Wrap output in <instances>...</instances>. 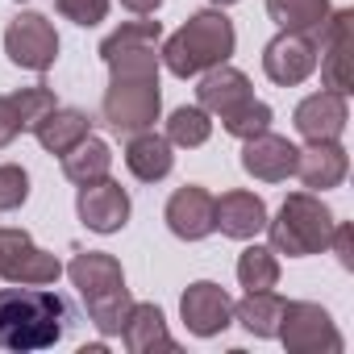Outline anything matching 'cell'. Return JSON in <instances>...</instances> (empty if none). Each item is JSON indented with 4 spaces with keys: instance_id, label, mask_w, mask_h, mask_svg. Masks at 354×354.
<instances>
[{
    "instance_id": "obj_19",
    "label": "cell",
    "mask_w": 354,
    "mask_h": 354,
    "mask_svg": "<svg viewBox=\"0 0 354 354\" xmlns=\"http://www.w3.org/2000/svg\"><path fill=\"white\" fill-rule=\"evenodd\" d=\"M171 150L175 146L167 142V133H154V129L129 133V142H125V167H129L133 180L158 184V180H167L171 167H175V154Z\"/></svg>"
},
{
    "instance_id": "obj_7",
    "label": "cell",
    "mask_w": 354,
    "mask_h": 354,
    "mask_svg": "<svg viewBox=\"0 0 354 354\" xmlns=\"http://www.w3.org/2000/svg\"><path fill=\"white\" fill-rule=\"evenodd\" d=\"M63 275V263L34 246V238L26 230H13V225H0V279L9 283H34V288H50L55 279Z\"/></svg>"
},
{
    "instance_id": "obj_4",
    "label": "cell",
    "mask_w": 354,
    "mask_h": 354,
    "mask_svg": "<svg viewBox=\"0 0 354 354\" xmlns=\"http://www.w3.org/2000/svg\"><path fill=\"white\" fill-rule=\"evenodd\" d=\"M67 275H71V283H75V292H80L88 317H92V325H96L104 337L121 333L125 313H129V304H133V296H129V288H125L121 263H117L113 254H104V250H80V254L67 263Z\"/></svg>"
},
{
    "instance_id": "obj_2",
    "label": "cell",
    "mask_w": 354,
    "mask_h": 354,
    "mask_svg": "<svg viewBox=\"0 0 354 354\" xmlns=\"http://www.w3.org/2000/svg\"><path fill=\"white\" fill-rule=\"evenodd\" d=\"M71 325V308L59 292L13 283L0 288V346L5 350H46Z\"/></svg>"
},
{
    "instance_id": "obj_11",
    "label": "cell",
    "mask_w": 354,
    "mask_h": 354,
    "mask_svg": "<svg viewBox=\"0 0 354 354\" xmlns=\"http://www.w3.org/2000/svg\"><path fill=\"white\" fill-rule=\"evenodd\" d=\"M180 317H184L188 333L217 337V333H225L234 325V296L221 283H213V279H196L180 296Z\"/></svg>"
},
{
    "instance_id": "obj_16",
    "label": "cell",
    "mask_w": 354,
    "mask_h": 354,
    "mask_svg": "<svg viewBox=\"0 0 354 354\" xmlns=\"http://www.w3.org/2000/svg\"><path fill=\"white\" fill-rule=\"evenodd\" d=\"M350 171V158H346V146L342 138L333 142H308L300 154H296V180L308 188V192H325V188H337Z\"/></svg>"
},
{
    "instance_id": "obj_30",
    "label": "cell",
    "mask_w": 354,
    "mask_h": 354,
    "mask_svg": "<svg viewBox=\"0 0 354 354\" xmlns=\"http://www.w3.org/2000/svg\"><path fill=\"white\" fill-rule=\"evenodd\" d=\"M55 9H59L67 21L92 30V26H100V21L109 17V0H55Z\"/></svg>"
},
{
    "instance_id": "obj_3",
    "label": "cell",
    "mask_w": 354,
    "mask_h": 354,
    "mask_svg": "<svg viewBox=\"0 0 354 354\" xmlns=\"http://www.w3.org/2000/svg\"><path fill=\"white\" fill-rule=\"evenodd\" d=\"M234 46H238L234 21H230L221 9H201V13H192L180 30H175V34L162 42L158 59L167 63L171 75L192 80V75H205L209 67L230 63Z\"/></svg>"
},
{
    "instance_id": "obj_6",
    "label": "cell",
    "mask_w": 354,
    "mask_h": 354,
    "mask_svg": "<svg viewBox=\"0 0 354 354\" xmlns=\"http://www.w3.org/2000/svg\"><path fill=\"white\" fill-rule=\"evenodd\" d=\"M279 342L292 354H342V333L329 317V308L313 300H288L283 321H279Z\"/></svg>"
},
{
    "instance_id": "obj_1",
    "label": "cell",
    "mask_w": 354,
    "mask_h": 354,
    "mask_svg": "<svg viewBox=\"0 0 354 354\" xmlns=\"http://www.w3.org/2000/svg\"><path fill=\"white\" fill-rule=\"evenodd\" d=\"M158 21H125L100 42V59L109 67V88L100 100V121L117 133H142L154 129L162 92H158Z\"/></svg>"
},
{
    "instance_id": "obj_17",
    "label": "cell",
    "mask_w": 354,
    "mask_h": 354,
    "mask_svg": "<svg viewBox=\"0 0 354 354\" xmlns=\"http://www.w3.org/2000/svg\"><path fill=\"white\" fill-rule=\"evenodd\" d=\"M196 100H201V109H205L209 117H221V121H225L230 113H238L242 104L254 100V88H250V80H246L238 67L221 63V67H209V71L201 75Z\"/></svg>"
},
{
    "instance_id": "obj_12",
    "label": "cell",
    "mask_w": 354,
    "mask_h": 354,
    "mask_svg": "<svg viewBox=\"0 0 354 354\" xmlns=\"http://www.w3.org/2000/svg\"><path fill=\"white\" fill-rule=\"evenodd\" d=\"M129 192L117 184V180H92V184H80V196H75V213L80 221L92 230V234H117L125 230L129 221Z\"/></svg>"
},
{
    "instance_id": "obj_5",
    "label": "cell",
    "mask_w": 354,
    "mask_h": 354,
    "mask_svg": "<svg viewBox=\"0 0 354 354\" xmlns=\"http://www.w3.org/2000/svg\"><path fill=\"white\" fill-rule=\"evenodd\" d=\"M333 213L329 205L317 196V192H292L275 221L267 217V238H271V250L275 254H288V259H308V254H321L329 250V234H333Z\"/></svg>"
},
{
    "instance_id": "obj_22",
    "label": "cell",
    "mask_w": 354,
    "mask_h": 354,
    "mask_svg": "<svg viewBox=\"0 0 354 354\" xmlns=\"http://www.w3.org/2000/svg\"><path fill=\"white\" fill-rule=\"evenodd\" d=\"M283 296L263 288V292H246L238 304H234V321H242L246 333L254 337H279V321H283Z\"/></svg>"
},
{
    "instance_id": "obj_25",
    "label": "cell",
    "mask_w": 354,
    "mask_h": 354,
    "mask_svg": "<svg viewBox=\"0 0 354 354\" xmlns=\"http://www.w3.org/2000/svg\"><path fill=\"white\" fill-rule=\"evenodd\" d=\"M209 133H213V121H209V113L201 104H180V109L167 117V142L171 146L196 150V146L209 142Z\"/></svg>"
},
{
    "instance_id": "obj_8",
    "label": "cell",
    "mask_w": 354,
    "mask_h": 354,
    "mask_svg": "<svg viewBox=\"0 0 354 354\" xmlns=\"http://www.w3.org/2000/svg\"><path fill=\"white\" fill-rule=\"evenodd\" d=\"M5 55H9L13 67L42 75L59 59V34L42 13H17L5 26Z\"/></svg>"
},
{
    "instance_id": "obj_21",
    "label": "cell",
    "mask_w": 354,
    "mask_h": 354,
    "mask_svg": "<svg viewBox=\"0 0 354 354\" xmlns=\"http://www.w3.org/2000/svg\"><path fill=\"white\" fill-rule=\"evenodd\" d=\"M92 133V117L84 113V109H63V104H55L42 121H38V129H34V138L42 142V150L46 154H67L75 142H84Z\"/></svg>"
},
{
    "instance_id": "obj_31",
    "label": "cell",
    "mask_w": 354,
    "mask_h": 354,
    "mask_svg": "<svg viewBox=\"0 0 354 354\" xmlns=\"http://www.w3.org/2000/svg\"><path fill=\"white\" fill-rule=\"evenodd\" d=\"M329 246H333L337 263L350 271V267H354V230H350L346 221H337V225H333V234H329Z\"/></svg>"
},
{
    "instance_id": "obj_9",
    "label": "cell",
    "mask_w": 354,
    "mask_h": 354,
    "mask_svg": "<svg viewBox=\"0 0 354 354\" xmlns=\"http://www.w3.org/2000/svg\"><path fill=\"white\" fill-rule=\"evenodd\" d=\"M350 46H354V9H337V13H329V21L317 34V63H321L325 88L329 92H342V96L354 92Z\"/></svg>"
},
{
    "instance_id": "obj_23",
    "label": "cell",
    "mask_w": 354,
    "mask_h": 354,
    "mask_svg": "<svg viewBox=\"0 0 354 354\" xmlns=\"http://www.w3.org/2000/svg\"><path fill=\"white\" fill-rule=\"evenodd\" d=\"M109 167H113V146L104 142V138H84V142H75L67 154H63V175L71 184H92V180H104L109 175Z\"/></svg>"
},
{
    "instance_id": "obj_18",
    "label": "cell",
    "mask_w": 354,
    "mask_h": 354,
    "mask_svg": "<svg viewBox=\"0 0 354 354\" xmlns=\"http://www.w3.org/2000/svg\"><path fill=\"white\" fill-rule=\"evenodd\" d=\"M213 221H217V230H221L225 238L250 242V238L263 234V225H267V205H263V196L234 188V192H225V196H213Z\"/></svg>"
},
{
    "instance_id": "obj_29",
    "label": "cell",
    "mask_w": 354,
    "mask_h": 354,
    "mask_svg": "<svg viewBox=\"0 0 354 354\" xmlns=\"http://www.w3.org/2000/svg\"><path fill=\"white\" fill-rule=\"evenodd\" d=\"M30 201V175L21 162H0V213H17Z\"/></svg>"
},
{
    "instance_id": "obj_10",
    "label": "cell",
    "mask_w": 354,
    "mask_h": 354,
    "mask_svg": "<svg viewBox=\"0 0 354 354\" xmlns=\"http://www.w3.org/2000/svg\"><path fill=\"white\" fill-rule=\"evenodd\" d=\"M263 71H267V80L279 84V88L304 84V80L317 71V38L279 30V34L263 46Z\"/></svg>"
},
{
    "instance_id": "obj_20",
    "label": "cell",
    "mask_w": 354,
    "mask_h": 354,
    "mask_svg": "<svg viewBox=\"0 0 354 354\" xmlns=\"http://www.w3.org/2000/svg\"><path fill=\"white\" fill-rule=\"evenodd\" d=\"M121 342L129 354H154V350H175V337L167 333V317L158 304H129L125 325H121Z\"/></svg>"
},
{
    "instance_id": "obj_27",
    "label": "cell",
    "mask_w": 354,
    "mask_h": 354,
    "mask_svg": "<svg viewBox=\"0 0 354 354\" xmlns=\"http://www.w3.org/2000/svg\"><path fill=\"white\" fill-rule=\"evenodd\" d=\"M13 100V109H17V121H21V133H34L38 129V121L59 104L55 100V92L46 88V84H34V88H21V92H13L9 96Z\"/></svg>"
},
{
    "instance_id": "obj_32",
    "label": "cell",
    "mask_w": 354,
    "mask_h": 354,
    "mask_svg": "<svg viewBox=\"0 0 354 354\" xmlns=\"http://www.w3.org/2000/svg\"><path fill=\"white\" fill-rule=\"evenodd\" d=\"M21 133V121H17V109H13V100L9 96H0V150H5L13 138Z\"/></svg>"
},
{
    "instance_id": "obj_34",
    "label": "cell",
    "mask_w": 354,
    "mask_h": 354,
    "mask_svg": "<svg viewBox=\"0 0 354 354\" xmlns=\"http://www.w3.org/2000/svg\"><path fill=\"white\" fill-rule=\"evenodd\" d=\"M213 5H217V9H225V5H238V0H213Z\"/></svg>"
},
{
    "instance_id": "obj_14",
    "label": "cell",
    "mask_w": 354,
    "mask_h": 354,
    "mask_svg": "<svg viewBox=\"0 0 354 354\" xmlns=\"http://www.w3.org/2000/svg\"><path fill=\"white\" fill-rule=\"evenodd\" d=\"M346 121H350L346 96L342 92H329V88L304 96L296 104V113H292V125H296V133L304 142H333V138H342Z\"/></svg>"
},
{
    "instance_id": "obj_33",
    "label": "cell",
    "mask_w": 354,
    "mask_h": 354,
    "mask_svg": "<svg viewBox=\"0 0 354 354\" xmlns=\"http://www.w3.org/2000/svg\"><path fill=\"white\" fill-rule=\"evenodd\" d=\"M121 5H125L129 13H138V17H154V13L162 9V0H121Z\"/></svg>"
},
{
    "instance_id": "obj_13",
    "label": "cell",
    "mask_w": 354,
    "mask_h": 354,
    "mask_svg": "<svg viewBox=\"0 0 354 354\" xmlns=\"http://www.w3.org/2000/svg\"><path fill=\"white\" fill-rule=\"evenodd\" d=\"M167 230L175 238H184V242H201L217 230L213 221V192L201 188V184H184V188H175L171 201H167Z\"/></svg>"
},
{
    "instance_id": "obj_28",
    "label": "cell",
    "mask_w": 354,
    "mask_h": 354,
    "mask_svg": "<svg viewBox=\"0 0 354 354\" xmlns=\"http://www.w3.org/2000/svg\"><path fill=\"white\" fill-rule=\"evenodd\" d=\"M271 121H275V113H271V104H263V100H250V104H242L238 113H230V117L221 121V129H225L230 138H238V142H246V138H254V133H263V129H271Z\"/></svg>"
},
{
    "instance_id": "obj_26",
    "label": "cell",
    "mask_w": 354,
    "mask_h": 354,
    "mask_svg": "<svg viewBox=\"0 0 354 354\" xmlns=\"http://www.w3.org/2000/svg\"><path fill=\"white\" fill-rule=\"evenodd\" d=\"M238 283L246 292H263V288H275L279 283V259L271 246H246L238 254Z\"/></svg>"
},
{
    "instance_id": "obj_24",
    "label": "cell",
    "mask_w": 354,
    "mask_h": 354,
    "mask_svg": "<svg viewBox=\"0 0 354 354\" xmlns=\"http://www.w3.org/2000/svg\"><path fill=\"white\" fill-rule=\"evenodd\" d=\"M267 13H271V21L279 30L317 38L333 9H329V0H267Z\"/></svg>"
},
{
    "instance_id": "obj_15",
    "label": "cell",
    "mask_w": 354,
    "mask_h": 354,
    "mask_svg": "<svg viewBox=\"0 0 354 354\" xmlns=\"http://www.w3.org/2000/svg\"><path fill=\"white\" fill-rule=\"evenodd\" d=\"M296 154L300 150L288 138L263 129V133H254V138L242 142V171L254 175V180H263V184H283L288 175L296 171Z\"/></svg>"
}]
</instances>
